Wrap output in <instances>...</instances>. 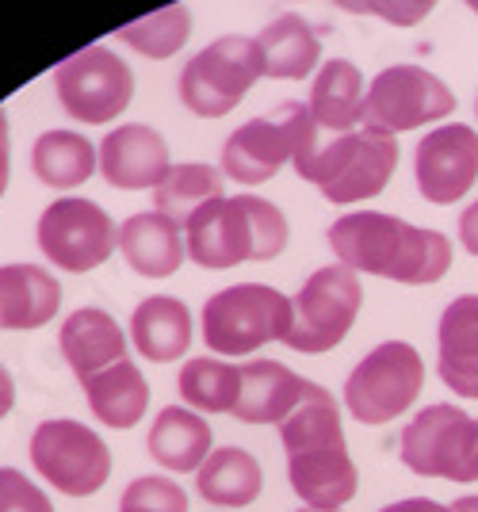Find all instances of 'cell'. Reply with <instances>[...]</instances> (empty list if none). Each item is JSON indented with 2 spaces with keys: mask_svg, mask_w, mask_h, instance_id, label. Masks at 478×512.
Wrapping results in <instances>:
<instances>
[{
  "mask_svg": "<svg viewBox=\"0 0 478 512\" xmlns=\"http://www.w3.org/2000/svg\"><path fill=\"white\" fill-rule=\"evenodd\" d=\"M329 249L337 253V264L352 268L356 276L394 279L406 287L436 283L452 268L448 237L383 211L341 214L329 226Z\"/></svg>",
  "mask_w": 478,
  "mask_h": 512,
  "instance_id": "cell-1",
  "label": "cell"
},
{
  "mask_svg": "<svg viewBox=\"0 0 478 512\" xmlns=\"http://www.w3.org/2000/svg\"><path fill=\"white\" fill-rule=\"evenodd\" d=\"M287 451V482L306 509H345L360 490V474L348 455L341 409L326 386L310 383L299 409L280 425Z\"/></svg>",
  "mask_w": 478,
  "mask_h": 512,
  "instance_id": "cell-2",
  "label": "cell"
},
{
  "mask_svg": "<svg viewBox=\"0 0 478 512\" xmlns=\"http://www.w3.org/2000/svg\"><path fill=\"white\" fill-rule=\"evenodd\" d=\"M287 218L261 195H222L184 226L188 260L199 268L226 272L245 260H276L287 249Z\"/></svg>",
  "mask_w": 478,
  "mask_h": 512,
  "instance_id": "cell-3",
  "label": "cell"
},
{
  "mask_svg": "<svg viewBox=\"0 0 478 512\" xmlns=\"http://www.w3.org/2000/svg\"><path fill=\"white\" fill-rule=\"evenodd\" d=\"M314 150H318V123H314L310 107L287 100L276 111L241 123L226 138L222 172L241 188H257L264 180H272L287 161L299 165Z\"/></svg>",
  "mask_w": 478,
  "mask_h": 512,
  "instance_id": "cell-4",
  "label": "cell"
},
{
  "mask_svg": "<svg viewBox=\"0 0 478 512\" xmlns=\"http://www.w3.org/2000/svg\"><path fill=\"white\" fill-rule=\"evenodd\" d=\"M394 169H398V138L364 127L333 134L326 146L318 142V150L295 165L306 184H314L337 207L375 199L391 184Z\"/></svg>",
  "mask_w": 478,
  "mask_h": 512,
  "instance_id": "cell-5",
  "label": "cell"
},
{
  "mask_svg": "<svg viewBox=\"0 0 478 512\" xmlns=\"http://www.w3.org/2000/svg\"><path fill=\"white\" fill-rule=\"evenodd\" d=\"M291 299L264 283H234L203 302V344L218 356H249L261 344L287 341Z\"/></svg>",
  "mask_w": 478,
  "mask_h": 512,
  "instance_id": "cell-6",
  "label": "cell"
},
{
  "mask_svg": "<svg viewBox=\"0 0 478 512\" xmlns=\"http://www.w3.org/2000/svg\"><path fill=\"white\" fill-rule=\"evenodd\" d=\"M398 455L406 470L421 478H448L459 486L478 482V417L463 406L436 402L425 406L398 436Z\"/></svg>",
  "mask_w": 478,
  "mask_h": 512,
  "instance_id": "cell-7",
  "label": "cell"
},
{
  "mask_svg": "<svg viewBox=\"0 0 478 512\" xmlns=\"http://www.w3.org/2000/svg\"><path fill=\"white\" fill-rule=\"evenodd\" d=\"M421 390H425L421 352L406 341H383L348 371L345 409L360 425H387L421 398Z\"/></svg>",
  "mask_w": 478,
  "mask_h": 512,
  "instance_id": "cell-8",
  "label": "cell"
},
{
  "mask_svg": "<svg viewBox=\"0 0 478 512\" xmlns=\"http://www.w3.org/2000/svg\"><path fill=\"white\" fill-rule=\"evenodd\" d=\"M364 283L345 264H326L303 283V291L291 299V329L287 348L303 356H322L348 337V329L360 318Z\"/></svg>",
  "mask_w": 478,
  "mask_h": 512,
  "instance_id": "cell-9",
  "label": "cell"
},
{
  "mask_svg": "<svg viewBox=\"0 0 478 512\" xmlns=\"http://www.w3.org/2000/svg\"><path fill=\"white\" fill-rule=\"evenodd\" d=\"M264 77V58L257 39L222 35L203 46L180 73V100L199 119H222L249 96Z\"/></svg>",
  "mask_w": 478,
  "mask_h": 512,
  "instance_id": "cell-10",
  "label": "cell"
},
{
  "mask_svg": "<svg viewBox=\"0 0 478 512\" xmlns=\"http://www.w3.org/2000/svg\"><path fill=\"white\" fill-rule=\"evenodd\" d=\"M456 92L436 77L425 65H387L383 73H375V81L364 92V111H360V127L375 134H402L440 123L456 111Z\"/></svg>",
  "mask_w": 478,
  "mask_h": 512,
  "instance_id": "cell-11",
  "label": "cell"
},
{
  "mask_svg": "<svg viewBox=\"0 0 478 512\" xmlns=\"http://www.w3.org/2000/svg\"><path fill=\"white\" fill-rule=\"evenodd\" d=\"M31 463L50 490L66 497H92L111 478V448L104 444V436L69 417H54L35 428Z\"/></svg>",
  "mask_w": 478,
  "mask_h": 512,
  "instance_id": "cell-12",
  "label": "cell"
},
{
  "mask_svg": "<svg viewBox=\"0 0 478 512\" xmlns=\"http://www.w3.org/2000/svg\"><path fill=\"white\" fill-rule=\"evenodd\" d=\"M54 92L69 119L104 127L119 119L134 100V73L108 46H85L54 69Z\"/></svg>",
  "mask_w": 478,
  "mask_h": 512,
  "instance_id": "cell-13",
  "label": "cell"
},
{
  "mask_svg": "<svg viewBox=\"0 0 478 512\" xmlns=\"http://www.w3.org/2000/svg\"><path fill=\"white\" fill-rule=\"evenodd\" d=\"M39 249L54 268L81 276L108 264L119 249V230L100 203L66 195L54 199L39 218Z\"/></svg>",
  "mask_w": 478,
  "mask_h": 512,
  "instance_id": "cell-14",
  "label": "cell"
},
{
  "mask_svg": "<svg viewBox=\"0 0 478 512\" xmlns=\"http://www.w3.org/2000/svg\"><path fill=\"white\" fill-rule=\"evenodd\" d=\"M413 180L436 207L459 203L478 180V130L467 123L429 130L413 153Z\"/></svg>",
  "mask_w": 478,
  "mask_h": 512,
  "instance_id": "cell-15",
  "label": "cell"
},
{
  "mask_svg": "<svg viewBox=\"0 0 478 512\" xmlns=\"http://www.w3.org/2000/svg\"><path fill=\"white\" fill-rule=\"evenodd\" d=\"M173 169L169 161V142L161 130L146 123H123L111 127L108 138L100 142V176L119 192H142L157 188Z\"/></svg>",
  "mask_w": 478,
  "mask_h": 512,
  "instance_id": "cell-16",
  "label": "cell"
},
{
  "mask_svg": "<svg viewBox=\"0 0 478 512\" xmlns=\"http://www.w3.org/2000/svg\"><path fill=\"white\" fill-rule=\"evenodd\" d=\"M436 371L456 398H478V295H459L436 325Z\"/></svg>",
  "mask_w": 478,
  "mask_h": 512,
  "instance_id": "cell-17",
  "label": "cell"
},
{
  "mask_svg": "<svg viewBox=\"0 0 478 512\" xmlns=\"http://www.w3.org/2000/svg\"><path fill=\"white\" fill-rule=\"evenodd\" d=\"M306 379L280 360H249L241 367V394L234 417L241 425H283L306 394Z\"/></svg>",
  "mask_w": 478,
  "mask_h": 512,
  "instance_id": "cell-18",
  "label": "cell"
},
{
  "mask_svg": "<svg viewBox=\"0 0 478 512\" xmlns=\"http://www.w3.org/2000/svg\"><path fill=\"white\" fill-rule=\"evenodd\" d=\"M58 348L66 356L69 371L77 375V383H88L104 367L127 360V337H123L119 321L100 306L73 310L62 325V333H58Z\"/></svg>",
  "mask_w": 478,
  "mask_h": 512,
  "instance_id": "cell-19",
  "label": "cell"
},
{
  "mask_svg": "<svg viewBox=\"0 0 478 512\" xmlns=\"http://www.w3.org/2000/svg\"><path fill=\"white\" fill-rule=\"evenodd\" d=\"M62 310V283L39 264L0 268V329L31 333Z\"/></svg>",
  "mask_w": 478,
  "mask_h": 512,
  "instance_id": "cell-20",
  "label": "cell"
},
{
  "mask_svg": "<svg viewBox=\"0 0 478 512\" xmlns=\"http://www.w3.org/2000/svg\"><path fill=\"white\" fill-rule=\"evenodd\" d=\"M119 253L142 279H169L188 260V245L173 218L138 211L119 226Z\"/></svg>",
  "mask_w": 478,
  "mask_h": 512,
  "instance_id": "cell-21",
  "label": "cell"
},
{
  "mask_svg": "<svg viewBox=\"0 0 478 512\" xmlns=\"http://www.w3.org/2000/svg\"><path fill=\"white\" fill-rule=\"evenodd\" d=\"M211 444H215L211 425L203 421V413L188 406H165L150 425V436H146L153 463L176 470V474H192L203 467L207 455L215 451Z\"/></svg>",
  "mask_w": 478,
  "mask_h": 512,
  "instance_id": "cell-22",
  "label": "cell"
},
{
  "mask_svg": "<svg viewBox=\"0 0 478 512\" xmlns=\"http://www.w3.org/2000/svg\"><path fill=\"white\" fill-rule=\"evenodd\" d=\"M131 341L150 363H173L192 344V310L173 295H150L134 306Z\"/></svg>",
  "mask_w": 478,
  "mask_h": 512,
  "instance_id": "cell-23",
  "label": "cell"
},
{
  "mask_svg": "<svg viewBox=\"0 0 478 512\" xmlns=\"http://www.w3.org/2000/svg\"><path fill=\"white\" fill-rule=\"evenodd\" d=\"M257 46L264 58V77H276V81H303L322 65L318 31L299 12H280L272 23H264Z\"/></svg>",
  "mask_w": 478,
  "mask_h": 512,
  "instance_id": "cell-24",
  "label": "cell"
},
{
  "mask_svg": "<svg viewBox=\"0 0 478 512\" xmlns=\"http://www.w3.org/2000/svg\"><path fill=\"white\" fill-rule=\"evenodd\" d=\"M364 92H368V88H364L360 65H352L348 58H329V62L318 65V73H314L306 107H310L318 130L348 134V130L360 123Z\"/></svg>",
  "mask_w": 478,
  "mask_h": 512,
  "instance_id": "cell-25",
  "label": "cell"
},
{
  "mask_svg": "<svg viewBox=\"0 0 478 512\" xmlns=\"http://www.w3.org/2000/svg\"><path fill=\"white\" fill-rule=\"evenodd\" d=\"M85 386L88 409L100 425L108 428H134L142 421V413L150 409V383L146 375L138 371V363L127 356V360L111 363L100 375H92Z\"/></svg>",
  "mask_w": 478,
  "mask_h": 512,
  "instance_id": "cell-26",
  "label": "cell"
},
{
  "mask_svg": "<svg viewBox=\"0 0 478 512\" xmlns=\"http://www.w3.org/2000/svg\"><path fill=\"white\" fill-rule=\"evenodd\" d=\"M261 463L245 448H215L196 470V493L218 509H245L261 497Z\"/></svg>",
  "mask_w": 478,
  "mask_h": 512,
  "instance_id": "cell-27",
  "label": "cell"
},
{
  "mask_svg": "<svg viewBox=\"0 0 478 512\" xmlns=\"http://www.w3.org/2000/svg\"><path fill=\"white\" fill-rule=\"evenodd\" d=\"M31 169L46 188H81L100 169V150L77 130H46L35 138Z\"/></svg>",
  "mask_w": 478,
  "mask_h": 512,
  "instance_id": "cell-28",
  "label": "cell"
},
{
  "mask_svg": "<svg viewBox=\"0 0 478 512\" xmlns=\"http://www.w3.org/2000/svg\"><path fill=\"white\" fill-rule=\"evenodd\" d=\"M215 199H222V172L203 161H188V165H173L169 176L153 188V203H157L153 211L173 218L184 230L196 218V211H203Z\"/></svg>",
  "mask_w": 478,
  "mask_h": 512,
  "instance_id": "cell-29",
  "label": "cell"
},
{
  "mask_svg": "<svg viewBox=\"0 0 478 512\" xmlns=\"http://www.w3.org/2000/svg\"><path fill=\"white\" fill-rule=\"evenodd\" d=\"M180 398L196 413H234L241 394V367L226 360H188L180 371Z\"/></svg>",
  "mask_w": 478,
  "mask_h": 512,
  "instance_id": "cell-30",
  "label": "cell"
},
{
  "mask_svg": "<svg viewBox=\"0 0 478 512\" xmlns=\"http://www.w3.org/2000/svg\"><path fill=\"white\" fill-rule=\"evenodd\" d=\"M188 35H192V12L184 4H165V8L115 31V39L123 46L138 50L142 58H157V62L173 58L176 50L188 43Z\"/></svg>",
  "mask_w": 478,
  "mask_h": 512,
  "instance_id": "cell-31",
  "label": "cell"
},
{
  "mask_svg": "<svg viewBox=\"0 0 478 512\" xmlns=\"http://www.w3.org/2000/svg\"><path fill=\"white\" fill-rule=\"evenodd\" d=\"M119 512H188V493L165 474H142L123 490Z\"/></svg>",
  "mask_w": 478,
  "mask_h": 512,
  "instance_id": "cell-32",
  "label": "cell"
},
{
  "mask_svg": "<svg viewBox=\"0 0 478 512\" xmlns=\"http://www.w3.org/2000/svg\"><path fill=\"white\" fill-rule=\"evenodd\" d=\"M0 512H54V501L16 467H0Z\"/></svg>",
  "mask_w": 478,
  "mask_h": 512,
  "instance_id": "cell-33",
  "label": "cell"
},
{
  "mask_svg": "<svg viewBox=\"0 0 478 512\" xmlns=\"http://www.w3.org/2000/svg\"><path fill=\"white\" fill-rule=\"evenodd\" d=\"M352 16H375V20H387L394 27H413V23L429 20L433 16V4L429 0H417V4H341Z\"/></svg>",
  "mask_w": 478,
  "mask_h": 512,
  "instance_id": "cell-34",
  "label": "cell"
},
{
  "mask_svg": "<svg viewBox=\"0 0 478 512\" xmlns=\"http://www.w3.org/2000/svg\"><path fill=\"white\" fill-rule=\"evenodd\" d=\"M459 241L471 256H478V199L459 214Z\"/></svg>",
  "mask_w": 478,
  "mask_h": 512,
  "instance_id": "cell-35",
  "label": "cell"
},
{
  "mask_svg": "<svg viewBox=\"0 0 478 512\" xmlns=\"http://www.w3.org/2000/svg\"><path fill=\"white\" fill-rule=\"evenodd\" d=\"M379 512H452V509L433 501V497H406V501H391L387 509H379Z\"/></svg>",
  "mask_w": 478,
  "mask_h": 512,
  "instance_id": "cell-36",
  "label": "cell"
},
{
  "mask_svg": "<svg viewBox=\"0 0 478 512\" xmlns=\"http://www.w3.org/2000/svg\"><path fill=\"white\" fill-rule=\"evenodd\" d=\"M16 406V383H12V375H8V367L0 363V421L12 413Z\"/></svg>",
  "mask_w": 478,
  "mask_h": 512,
  "instance_id": "cell-37",
  "label": "cell"
},
{
  "mask_svg": "<svg viewBox=\"0 0 478 512\" xmlns=\"http://www.w3.org/2000/svg\"><path fill=\"white\" fill-rule=\"evenodd\" d=\"M8 188V115L0 111V195Z\"/></svg>",
  "mask_w": 478,
  "mask_h": 512,
  "instance_id": "cell-38",
  "label": "cell"
},
{
  "mask_svg": "<svg viewBox=\"0 0 478 512\" xmlns=\"http://www.w3.org/2000/svg\"><path fill=\"white\" fill-rule=\"evenodd\" d=\"M452 512H478V493H467V497H459Z\"/></svg>",
  "mask_w": 478,
  "mask_h": 512,
  "instance_id": "cell-39",
  "label": "cell"
},
{
  "mask_svg": "<svg viewBox=\"0 0 478 512\" xmlns=\"http://www.w3.org/2000/svg\"><path fill=\"white\" fill-rule=\"evenodd\" d=\"M299 512H329V509H299ZM337 512H341V509H337Z\"/></svg>",
  "mask_w": 478,
  "mask_h": 512,
  "instance_id": "cell-40",
  "label": "cell"
},
{
  "mask_svg": "<svg viewBox=\"0 0 478 512\" xmlns=\"http://www.w3.org/2000/svg\"><path fill=\"white\" fill-rule=\"evenodd\" d=\"M471 12H475V16H478V0H475V4H471Z\"/></svg>",
  "mask_w": 478,
  "mask_h": 512,
  "instance_id": "cell-41",
  "label": "cell"
},
{
  "mask_svg": "<svg viewBox=\"0 0 478 512\" xmlns=\"http://www.w3.org/2000/svg\"><path fill=\"white\" fill-rule=\"evenodd\" d=\"M475 111H478V100H475Z\"/></svg>",
  "mask_w": 478,
  "mask_h": 512,
  "instance_id": "cell-42",
  "label": "cell"
}]
</instances>
